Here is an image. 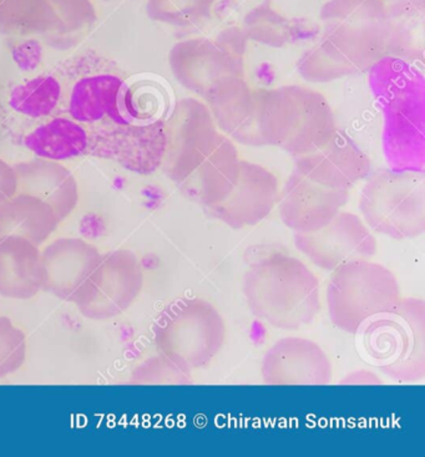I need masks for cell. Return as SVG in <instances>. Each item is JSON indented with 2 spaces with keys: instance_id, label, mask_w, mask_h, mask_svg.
Wrapping results in <instances>:
<instances>
[{
  "instance_id": "484cf974",
  "label": "cell",
  "mask_w": 425,
  "mask_h": 457,
  "mask_svg": "<svg viewBox=\"0 0 425 457\" xmlns=\"http://www.w3.org/2000/svg\"><path fill=\"white\" fill-rule=\"evenodd\" d=\"M389 21L387 55L417 62L424 53V0H401L387 5Z\"/></svg>"
},
{
  "instance_id": "e575fe53",
  "label": "cell",
  "mask_w": 425,
  "mask_h": 457,
  "mask_svg": "<svg viewBox=\"0 0 425 457\" xmlns=\"http://www.w3.org/2000/svg\"><path fill=\"white\" fill-rule=\"evenodd\" d=\"M219 46L236 62L245 65V54L247 48V37L238 27H229L215 37Z\"/></svg>"
},
{
  "instance_id": "d6a6232c",
  "label": "cell",
  "mask_w": 425,
  "mask_h": 457,
  "mask_svg": "<svg viewBox=\"0 0 425 457\" xmlns=\"http://www.w3.org/2000/svg\"><path fill=\"white\" fill-rule=\"evenodd\" d=\"M27 336L11 318L0 315V379L17 373L27 361Z\"/></svg>"
},
{
  "instance_id": "d4e9b609",
  "label": "cell",
  "mask_w": 425,
  "mask_h": 457,
  "mask_svg": "<svg viewBox=\"0 0 425 457\" xmlns=\"http://www.w3.org/2000/svg\"><path fill=\"white\" fill-rule=\"evenodd\" d=\"M24 145L39 159L61 162L89 153V132L71 118H53L30 131Z\"/></svg>"
},
{
  "instance_id": "1f68e13d",
  "label": "cell",
  "mask_w": 425,
  "mask_h": 457,
  "mask_svg": "<svg viewBox=\"0 0 425 457\" xmlns=\"http://www.w3.org/2000/svg\"><path fill=\"white\" fill-rule=\"evenodd\" d=\"M216 0H147L146 12L151 21L171 27H194L212 14Z\"/></svg>"
},
{
  "instance_id": "7402d4cb",
  "label": "cell",
  "mask_w": 425,
  "mask_h": 457,
  "mask_svg": "<svg viewBox=\"0 0 425 457\" xmlns=\"http://www.w3.org/2000/svg\"><path fill=\"white\" fill-rule=\"evenodd\" d=\"M18 194L29 195L48 204L59 220L68 219L79 204L77 179L59 161L37 159L15 163Z\"/></svg>"
},
{
  "instance_id": "cb8c5ba5",
  "label": "cell",
  "mask_w": 425,
  "mask_h": 457,
  "mask_svg": "<svg viewBox=\"0 0 425 457\" xmlns=\"http://www.w3.org/2000/svg\"><path fill=\"white\" fill-rule=\"evenodd\" d=\"M58 217L39 198L15 194L0 204V239L21 237L40 247L58 229Z\"/></svg>"
},
{
  "instance_id": "7a4b0ae2",
  "label": "cell",
  "mask_w": 425,
  "mask_h": 457,
  "mask_svg": "<svg viewBox=\"0 0 425 457\" xmlns=\"http://www.w3.org/2000/svg\"><path fill=\"white\" fill-rule=\"evenodd\" d=\"M244 295L251 313L279 329L307 326L321 307L316 274L304 262L283 253L267 255L248 268Z\"/></svg>"
},
{
  "instance_id": "d590c367",
  "label": "cell",
  "mask_w": 425,
  "mask_h": 457,
  "mask_svg": "<svg viewBox=\"0 0 425 457\" xmlns=\"http://www.w3.org/2000/svg\"><path fill=\"white\" fill-rule=\"evenodd\" d=\"M17 194L14 167L0 159V204Z\"/></svg>"
},
{
  "instance_id": "836d02e7",
  "label": "cell",
  "mask_w": 425,
  "mask_h": 457,
  "mask_svg": "<svg viewBox=\"0 0 425 457\" xmlns=\"http://www.w3.org/2000/svg\"><path fill=\"white\" fill-rule=\"evenodd\" d=\"M132 381L138 384H191V374L159 355L140 365L132 374Z\"/></svg>"
},
{
  "instance_id": "7c38bea8",
  "label": "cell",
  "mask_w": 425,
  "mask_h": 457,
  "mask_svg": "<svg viewBox=\"0 0 425 457\" xmlns=\"http://www.w3.org/2000/svg\"><path fill=\"white\" fill-rule=\"evenodd\" d=\"M295 245L314 266L329 272L352 262L368 261L377 252L370 227L345 211L317 231L295 233Z\"/></svg>"
},
{
  "instance_id": "30bf717a",
  "label": "cell",
  "mask_w": 425,
  "mask_h": 457,
  "mask_svg": "<svg viewBox=\"0 0 425 457\" xmlns=\"http://www.w3.org/2000/svg\"><path fill=\"white\" fill-rule=\"evenodd\" d=\"M166 154L162 167L178 185L195 163L219 140V131L207 104L184 97L165 121Z\"/></svg>"
},
{
  "instance_id": "277c9868",
  "label": "cell",
  "mask_w": 425,
  "mask_h": 457,
  "mask_svg": "<svg viewBox=\"0 0 425 457\" xmlns=\"http://www.w3.org/2000/svg\"><path fill=\"white\" fill-rule=\"evenodd\" d=\"M226 339L222 315L203 298H180L163 308L153 326L159 355L190 373L207 367Z\"/></svg>"
},
{
  "instance_id": "52a82bcc",
  "label": "cell",
  "mask_w": 425,
  "mask_h": 457,
  "mask_svg": "<svg viewBox=\"0 0 425 457\" xmlns=\"http://www.w3.org/2000/svg\"><path fill=\"white\" fill-rule=\"evenodd\" d=\"M320 18L323 39L364 72L387 55L389 21L384 0H329Z\"/></svg>"
},
{
  "instance_id": "9c48e42d",
  "label": "cell",
  "mask_w": 425,
  "mask_h": 457,
  "mask_svg": "<svg viewBox=\"0 0 425 457\" xmlns=\"http://www.w3.org/2000/svg\"><path fill=\"white\" fill-rule=\"evenodd\" d=\"M89 153L115 161L138 175H151L162 166L166 154L165 121L134 122L87 129Z\"/></svg>"
},
{
  "instance_id": "5b68a950",
  "label": "cell",
  "mask_w": 425,
  "mask_h": 457,
  "mask_svg": "<svg viewBox=\"0 0 425 457\" xmlns=\"http://www.w3.org/2000/svg\"><path fill=\"white\" fill-rule=\"evenodd\" d=\"M362 188L360 211L365 225L393 239L420 237L425 232L424 171L371 172Z\"/></svg>"
},
{
  "instance_id": "e0dca14e",
  "label": "cell",
  "mask_w": 425,
  "mask_h": 457,
  "mask_svg": "<svg viewBox=\"0 0 425 457\" xmlns=\"http://www.w3.org/2000/svg\"><path fill=\"white\" fill-rule=\"evenodd\" d=\"M348 198L349 191L317 184L294 169L277 204L279 217L289 229L307 233L322 228L335 219Z\"/></svg>"
},
{
  "instance_id": "6da1fadb",
  "label": "cell",
  "mask_w": 425,
  "mask_h": 457,
  "mask_svg": "<svg viewBox=\"0 0 425 457\" xmlns=\"http://www.w3.org/2000/svg\"><path fill=\"white\" fill-rule=\"evenodd\" d=\"M383 113V153L395 171H424L425 78L409 60L386 55L367 71Z\"/></svg>"
},
{
  "instance_id": "ac0fdd59",
  "label": "cell",
  "mask_w": 425,
  "mask_h": 457,
  "mask_svg": "<svg viewBox=\"0 0 425 457\" xmlns=\"http://www.w3.org/2000/svg\"><path fill=\"white\" fill-rule=\"evenodd\" d=\"M261 377L269 386H327L332 380V364L316 343L289 337L264 354Z\"/></svg>"
},
{
  "instance_id": "4dcf8cb0",
  "label": "cell",
  "mask_w": 425,
  "mask_h": 457,
  "mask_svg": "<svg viewBox=\"0 0 425 457\" xmlns=\"http://www.w3.org/2000/svg\"><path fill=\"white\" fill-rule=\"evenodd\" d=\"M241 29L247 40L270 48H282L292 36L291 23L273 8L271 0H264L251 9L245 15Z\"/></svg>"
},
{
  "instance_id": "f1b7e54d",
  "label": "cell",
  "mask_w": 425,
  "mask_h": 457,
  "mask_svg": "<svg viewBox=\"0 0 425 457\" xmlns=\"http://www.w3.org/2000/svg\"><path fill=\"white\" fill-rule=\"evenodd\" d=\"M297 71L305 81L314 84L332 83L364 72L323 37L316 46L302 54L298 59Z\"/></svg>"
},
{
  "instance_id": "f546056e",
  "label": "cell",
  "mask_w": 425,
  "mask_h": 457,
  "mask_svg": "<svg viewBox=\"0 0 425 457\" xmlns=\"http://www.w3.org/2000/svg\"><path fill=\"white\" fill-rule=\"evenodd\" d=\"M62 99L58 79L46 75L25 81L12 89L9 104L14 112L28 118L40 119L54 112Z\"/></svg>"
},
{
  "instance_id": "8fae6325",
  "label": "cell",
  "mask_w": 425,
  "mask_h": 457,
  "mask_svg": "<svg viewBox=\"0 0 425 457\" xmlns=\"http://www.w3.org/2000/svg\"><path fill=\"white\" fill-rule=\"evenodd\" d=\"M68 112L87 129L141 121L131 87L124 79L110 72L79 79L69 94Z\"/></svg>"
},
{
  "instance_id": "8d00e7d4",
  "label": "cell",
  "mask_w": 425,
  "mask_h": 457,
  "mask_svg": "<svg viewBox=\"0 0 425 457\" xmlns=\"http://www.w3.org/2000/svg\"><path fill=\"white\" fill-rule=\"evenodd\" d=\"M384 2L395 3V2H401V0H384Z\"/></svg>"
},
{
  "instance_id": "83f0119b",
  "label": "cell",
  "mask_w": 425,
  "mask_h": 457,
  "mask_svg": "<svg viewBox=\"0 0 425 457\" xmlns=\"http://www.w3.org/2000/svg\"><path fill=\"white\" fill-rule=\"evenodd\" d=\"M55 25L48 0H0V33L12 37H46Z\"/></svg>"
},
{
  "instance_id": "44dd1931",
  "label": "cell",
  "mask_w": 425,
  "mask_h": 457,
  "mask_svg": "<svg viewBox=\"0 0 425 457\" xmlns=\"http://www.w3.org/2000/svg\"><path fill=\"white\" fill-rule=\"evenodd\" d=\"M204 102L226 137L246 146L261 147L257 89H252L245 77L223 81Z\"/></svg>"
},
{
  "instance_id": "4fadbf2b",
  "label": "cell",
  "mask_w": 425,
  "mask_h": 457,
  "mask_svg": "<svg viewBox=\"0 0 425 457\" xmlns=\"http://www.w3.org/2000/svg\"><path fill=\"white\" fill-rule=\"evenodd\" d=\"M169 65L176 80L204 100L229 78L245 77V65L207 37L176 43L169 53Z\"/></svg>"
},
{
  "instance_id": "3957f363",
  "label": "cell",
  "mask_w": 425,
  "mask_h": 457,
  "mask_svg": "<svg viewBox=\"0 0 425 457\" xmlns=\"http://www.w3.org/2000/svg\"><path fill=\"white\" fill-rule=\"evenodd\" d=\"M355 334L362 361L398 383L425 378V303L402 298L396 305L365 320Z\"/></svg>"
},
{
  "instance_id": "ffe728a7",
  "label": "cell",
  "mask_w": 425,
  "mask_h": 457,
  "mask_svg": "<svg viewBox=\"0 0 425 457\" xmlns=\"http://www.w3.org/2000/svg\"><path fill=\"white\" fill-rule=\"evenodd\" d=\"M241 161L234 141L221 132L216 144L176 186L195 203L215 206L228 196L238 181Z\"/></svg>"
},
{
  "instance_id": "9a60e30c",
  "label": "cell",
  "mask_w": 425,
  "mask_h": 457,
  "mask_svg": "<svg viewBox=\"0 0 425 457\" xmlns=\"http://www.w3.org/2000/svg\"><path fill=\"white\" fill-rule=\"evenodd\" d=\"M279 181L275 173L258 163L242 160L231 192L209 210L231 228L241 229L266 220L279 203Z\"/></svg>"
},
{
  "instance_id": "d6986e66",
  "label": "cell",
  "mask_w": 425,
  "mask_h": 457,
  "mask_svg": "<svg viewBox=\"0 0 425 457\" xmlns=\"http://www.w3.org/2000/svg\"><path fill=\"white\" fill-rule=\"evenodd\" d=\"M102 257L99 248L85 239H54L42 251L44 291L72 303Z\"/></svg>"
},
{
  "instance_id": "ba28073f",
  "label": "cell",
  "mask_w": 425,
  "mask_h": 457,
  "mask_svg": "<svg viewBox=\"0 0 425 457\" xmlns=\"http://www.w3.org/2000/svg\"><path fill=\"white\" fill-rule=\"evenodd\" d=\"M143 287L144 270L138 255L115 250L103 254L72 303L87 320H109L125 313Z\"/></svg>"
},
{
  "instance_id": "2e32d148",
  "label": "cell",
  "mask_w": 425,
  "mask_h": 457,
  "mask_svg": "<svg viewBox=\"0 0 425 457\" xmlns=\"http://www.w3.org/2000/svg\"><path fill=\"white\" fill-rule=\"evenodd\" d=\"M295 170L326 187L349 191L370 176L371 163L348 135L337 130L316 150L295 157Z\"/></svg>"
},
{
  "instance_id": "4316f807",
  "label": "cell",
  "mask_w": 425,
  "mask_h": 457,
  "mask_svg": "<svg viewBox=\"0 0 425 457\" xmlns=\"http://www.w3.org/2000/svg\"><path fill=\"white\" fill-rule=\"evenodd\" d=\"M55 14V25L43 37L50 48L68 50L83 42L97 21L91 0H48Z\"/></svg>"
},
{
  "instance_id": "8992f818",
  "label": "cell",
  "mask_w": 425,
  "mask_h": 457,
  "mask_svg": "<svg viewBox=\"0 0 425 457\" xmlns=\"http://www.w3.org/2000/svg\"><path fill=\"white\" fill-rule=\"evenodd\" d=\"M401 299L395 273L371 261L337 268L327 287L330 320L346 333L354 334L365 320L388 311Z\"/></svg>"
},
{
  "instance_id": "603a6c76",
  "label": "cell",
  "mask_w": 425,
  "mask_h": 457,
  "mask_svg": "<svg viewBox=\"0 0 425 457\" xmlns=\"http://www.w3.org/2000/svg\"><path fill=\"white\" fill-rule=\"evenodd\" d=\"M44 286L42 250L28 239H0V295L15 301L36 297Z\"/></svg>"
},
{
  "instance_id": "5bb4252c",
  "label": "cell",
  "mask_w": 425,
  "mask_h": 457,
  "mask_svg": "<svg viewBox=\"0 0 425 457\" xmlns=\"http://www.w3.org/2000/svg\"><path fill=\"white\" fill-rule=\"evenodd\" d=\"M286 99L285 138L279 149L294 157L311 153L337 131L335 113L326 97L301 85L282 87Z\"/></svg>"
}]
</instances>
